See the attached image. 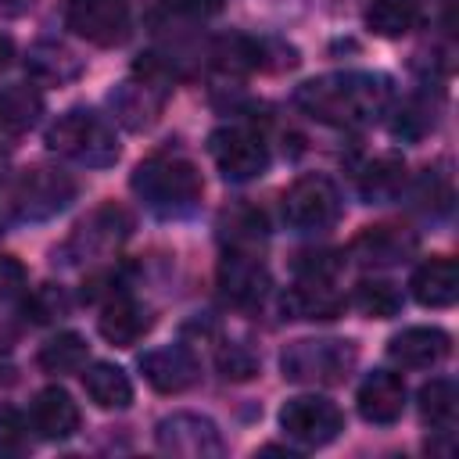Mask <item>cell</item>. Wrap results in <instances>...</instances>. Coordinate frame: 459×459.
I'll list each match as a JSON object with an SVG mask.
<instances>
[{
  "mask_svg": "<svg viewBox=\"0 0 459 459\" xmlns=\"http://www.w3.org/2000/svg\"><path fill=\"white\" fill-rule=\"evenodd\" d=\"M391 100H394L391 79L373 72H330L294 90L298 111L337 129H359L377 122L380 115H387Z\"/></svg>",
  "mask_w": 459,
  "mask_h": 459,
  "instance_id": "obj_1",
  "label": "cell"
},
{
  "mask_svg": "<svg viewBox=\"0 0 459 459\" xmlns=\"http://www.w3.org/2000/svg\"><path fill=\"white\" fill-rule=\"evenodd\" d=\"M129 186L161 219L194 212V204L204 194V179H201L197 165L183 154H151V158H143L133 169Z\"/></svg>",
  "mask_w": 459,
  "mask_h": 459,
  "instance_id": "obj_2",
  "label": "cell"
},
{
  "mask_svg": "<svg viewBox=\"0 0 459 459\" xmlns=\"http://www.w3.org/2000/svg\"><path fill=\"white\" fill-rule=\"evenodd\" d=\"M47 147L75 165H86V169H108L118 161L115 129L97 111H86V108L65 111L47 129Z\"/></svg>",
  "mask_w": 459,
  "mask_h": 459,
  "instance_id": "obj_3",
  "label": "cell"
},
{
  "mask_svg": "<svg viewBox=\"0 0 459 459\" xmlns=\"http://www.w3.org/2000/svg\"><path fill=\"white\" fill-rule=\"evenodd\" d=\"M355 359H359V351H355L351 341H341V337H301V341H290L283 348L280 369L294 384L330 387V384H341L355 369Z\"/></svg>",
  "mask_w": 459,
  "mask_h": 459,
  "instance_id": "obj_4",
  "label": "cell"
},
{
  "mask_svg": "<svg viewBox=\"0 0 459 459\" xmlns=\"http://www.w3.org/2000/svg\"><path fill=\"white\" fill-rule=\"evenodd\" d=\"M75 201V179L50 165L25 169L11 186V212L18 222H43Z\"/></svg>",
  "mask_w": 459,
  "mask_h": 459,
  "instance_id": "obj_5",
  "label": "cell"
},
{
  "mask_svg": "<svg viewBox=\"0 0 459 459\" xmlns=\"http://www.w3.org/2000/svg\"><path fill=\"white\" fill-rule=\"evenodd\" d=\"M208 151L222 179L230 183H251L269 169V147L265 140L247 126H222L208 136Z\"/></svg>",
  "mask_w": 459,
  "mask_h": 459,
  "instance_id": "obj_6",
  "label": "cell"
},
{
  "mask_svg": "<svg viewBox=\"0 0 459 459\" xmlns=\"http://www.w3.org/2000/svg\"><path fill=\"white\" fill-rule=\"evenodd\" d=\"M341 215V194L326 176H301L283 194V219L298 233H319Z\"/></svg>",
  "mask_w": 459,
  "mask_h": 459,
  "instance_id": "obj_7",
  "label": "cell"
},
{
  "mask_svg": "<svg viewBox=\"0 0 459 459\" xmlns=\"http://www.w3.org/2000/svg\"><path fill=\"white\" fill-rule=\"evenodd\" d=\"M133 230V215L122 204H100L97 212H90L68 237V244L61 247L65 262H90V258H104L111 255Z\"/></svg>",
  "mask_w": 459,
  "mask_h": 459,
  "instance_id": "obj_8",
  "label": "cell"
},
{
  "mask_svg": "<svg viewBox=\"0 0 459 459\" xmlns=\"http://www.w3.org/2000/svg\"><path fill=\"white\" fill-rule=\"evenodd\" d=\"M280 427L301 448H323L344 430V412L319 394H298L280 409Z\"/></svg>",
  "mask_w": 459,
  "mask_h": 459,
  "instance_id": "obj_9",
  "label": "cell"
},
{
  "mask_svg": "<svg viewBox=\"0 0 459 459\" xmlns=\"http://www.w3.org/2000/svg\"><path fill=\"white\" fill-rule=\"evenodd\" d=\"M154 441L161 452L179 455V459H219L226 452V441L219 427L208 416L197 412H172L158 423Z\"/></svg>",
  "mask_w": 459,
  "mask_h": 459,
  "instance_id": "obj_10",
  "label": "cell"
},
{
  "mask_svg": "<svg viewBox=\"0 0 459 459\" xmlns=\"http://www.w3.org/2000/svg\"><path fill=\"white\" fill-rule=\"evenodd\" d=\"M65 25L93 47H118L129 36V4L126 0H65Z\"/></svg>",
  "mask_w": 459,
  "mask_h": 459,
  "instance_id": "obj_11",
  "label": "cell"
},
{
  "mask_svg": "<svg viewBox=\"0 0 459 459\" xmlns=\"http://www.w3.org/2000/svg\"><path fill=\"white\" fill-rule=\"evenodd\" d=\"M219 290L237 308L262 305V298L269 294V269H265V262L258 255L244 251V247H233L219 262Z\"/></svg>",
  "mask_w": 459,
  "mask_h": 459,
  "instance_id": "obj_12",
  "label": "cell"
},
{
  "mask_svg": "<svg viewBox=\"0 0 459 459\" xmlns=\"http://www.w3.org/2000/svg\"><path fill=\"white\" fill-rule=\"evenodd\" d=\"M416 247H420V237H416L412 230H405V226H387V222H384V226H366V230L351 240L348 255H351L359 265H398V262L412 258Z\"/></svg>",
  "mask_w": 459,
  "mask_h": 459,
  "instance_id": "obj_13",
  "label": "cell"
},
{
  "mask_svg": "<svg viewBox=\"0 0 459 459\" xmlns=\"http://www.w3.org/2000/svg\"><path fill=\"white\" fill-rule=\"evenodd\" d=\"M355 402H359V416H362L366 423L387 427V423H394V420L402 416V409H405V380H402L398 373H391V369H373V373L359 384Z\"/></svg>",
  "mask_w": 459,
  "mask_h": 459,
  "instance_id": "obj_14",
  "label": "cell"
},
{
  "mask_svg": "<svg viewBox=\"0 0 459 459\" xmlns=\"http://www.w3.org/2000/svg\"><path fill=\"white\" fill-rule=\"evenodd\" d=\"M448 351H452V337L437 326H409V330L394 333L387 344L391 362H398L405 369H430V366L445 362Z\"/></svg>",
  "mask_w": 459,
  "mask_h": 459,
  "instance_id": "obj_15",
  "label": "cell"
},
{
  "mask_svg": "<svg viewBox=\"0 0 459 459\" xmlns=\"http://www.w3.org/2000/svg\"><path fill=\"white\" fill-rule=\"evenodd\" d=\"M165 93L169 90L158 86V82H151V79H129V82H122V86L111 90L108 104H111L115 118L126 129H147L158 118V111L165 104Z\"/></svg>",
  "mask_w": 459,
  "mask_h": 459,
  "instance_id": "obj_16",
  "label": "cell"
},
{
  "mask_svg": "<svg viewBox=\"0 0 459 459\" xmlns=\"http://www.w3.org/2000/svg\"><path fill=\"white\" fill-rule=\"evenodd\" d=\"M140 369L147 377V384L161 394H179L197 380V359L183 348V344H169V348H154L140 359Z\"/></svg>",
  "mask_w": 459,
  "mask_h": 459,
  "instance_id": "obj_17",
  "label": "cell"
},
{
  "mask_svg": "<svg viewBox=\"0 0 459 459\" xmlns=\"http://www.w3.org/2000/svg\"><path fill=\"white\" fill-rule=\"evenodd\" d=\"M29 423L39 437L47 441H65L79 430V405L72 402V394L65 387H43L32 398L29 409Z\"/></svg>",
  "mask_w": 459,
  "mask_h": 459,
  "instance_id": "obj_18",
  "label": "cell"
},
{
  "mask_svg": "<svg viewBox=\"0 0 459 459\" xmlns=\"http://www.w3.org/2000/svg\"><path fill=\"white\" fill-rule=\"evenodd\" d=\"M412 298L423 308H448L459 298V265L448 255L427 258L416 273H412Z\"/></svg>",
  "mask_w": 459,
  "mask_h": 459,
  "instance_id": "obj_19",
  "label": "cell"
},
{
  "mask_svg": "<svg viewBox=\"0 0 459 459\" xmlns=\"http://www.w3.org/2000/svg\"><path fill=\"white\" fill-rule=\"evenodd\" d=\"M97 326H100V337H104L108 344L129 348V344H136V341L151 330V312H147L140 301H133V298H111V301L104 305Z\"/></svg>",
  "mask_w": 459,
  "mask_h": 459,
  "instance_id": "obj_20",
  "label": "cell"
},
{
  "mask_svg": "<svg viewBox=\"0 0 459 459\" xmlns=\"http://www.w3.org/2000/svg\"><path fill=\"white\" fill-rule=\"evenodd\" d=\"M43 115V97L39 90L25 82L0 86V140H18L25 136Z\"/></svg>",
  "mask_w": 459,
  "mask_h": 459,
  "instance_id": "obj_21",
  "label": "cell"
},
{
  "mask_svg": "<svg viewBox=\"0 0 459 459\" xmlns=\"http://www.w3.org/2000/svg\"><path fill=\"white\" fill-rule=\"evenodd\" d=\"M283 308L294 319H337L344 298L333 290V280H298L283 294Z\"/></svg>",
  "mask_w": 459,
  "mask_h": 459,
  "instance_id": "obj_22",
  "label": "cell"
},
{
  "mask_svg": "<svg viewBox=\"0 0 459 459\" xmlns=\"http://www.w3.org/2000/svg\"><path fill=\"white\" fill-rule=\"evenodd\" d=\"M405 190V161L398 154H380L359 172V194L366 204L398 201Z\"/></svg>",
  "mask_w": 459,
  "mask_h": 459,
  "instance_id": "obj_23",
  "label": "cell"
},
{
  "mask_svg": "<svg viewBox=\"0 0 459 459\" xmlns=\"http://www.w3.org/2000/svg\"><path fill=\"white\" fill-rule=\"evenodd\" d=\"M82 387H86V394H90V402L97 409H126L133 402L129 377L118 366H111V362H93L82 373Z\"/></svg>",
  "mask_w": 459,
  "mask_h": 459,
  "instance_id": "obj_24",
  "label": "cell"
},
{
  "mask_svg": "<svg viewBox=\"0 0 459 459\" xmlns=\"http://www.w3.org/2000/svg\"><path fill=\"white\" fill-rule=\"evenodd\" d=\"M366 25L384 39H398L420 25V0H369Z\"/></svg>",
  "mask_w": 459,
  "mask_h": 459,
  "instance_id": "obj_25",
  "label": "cell"
},
{
  "mask_svg": "<svg viewBox=\"0 0 459 459\" xmlns=\"http://www.w3.org/2000/svg\"><path fill=\"white\" fill-rule=\"evenodd\" d=\"M455 412H459V391H455L452 380L437 377V380H430V384L420 387V416H423L427 427L452 430Z\"/></svg>",
  "mask_w": 459,
  "mask_h": 459,
  "instance_id": "obj_26",
  "label": "cell"
},
{
  "mask_svg": "<svg viewBox=\"0 0 459 459\" xmlns=\"http://www.w3.org/2000/svg\"><path fill=\"white\" fill-rule=\"evenodd\" d=\"M29 72L43 82H68L79 75V57L57 43H39L29 50Z\"/></svg>",
  "mask_w": 459,
  "mask_h": 459,
  "instance_id": "obj_27",
  "label": "cell"
},
{
  "mask_svg": "<svg viewBox=\"0 0 459 459\" xmlns=\"http://www.w3.org/2000/svg\"><path fill=\"white\" fill-rule=\"evenodd\" d=\"M86 366V341L72 330L50 337L43 348H39V369L43 373H75Z\"/></svg>",
  "mask_w": 459,
  "mask_h": 459,
  "instance_id": "obj_28",
  "label": "cell"
},
{
  "mask_svg": "<svg viewBox=\"0 0 459 459\" xmlns=\"http://www.w3.org/2000/svg\"><path fill=\"white\" fill-rule=\"evenodd\" d=\"M351 305H355L362 316H369V319H391V316H398V308H402V294H398V287L387 283V280H362V283H355Z\"/></svg>",
  "mask_w": 459,
  "mask_h": 459,
  "instance_id": "obj_29",
  "label": "cell"
},
{
  "mask_svg": "<svg viewBox=\"0 0 459 459\" xmlns=\"http://www.w3.org/2000/svg\"><path fill=\"white\" fill-rule=\"evenodd\" d=\"M212 57L222 72H255L262 68V43L247 36H222L212 47Z\"/></svg>",
  "mask_w": 459,
  "mask_h": 459,
  "instance_id": "obj_30",
  "label": "cell"
},
{
  "mask_svg": "<svg viewBox=\"0 0 459 459\" xmlns=\"http://www.w3.org/2000/svg\"><path fill=\"white\" fill-rule=\"evenodd\" d=\"M434 129V111L423 104V100H405L391 122V133L402 136V140H420Z\"/></svg>",
  "mask_w": 459,
  "mask_h": 459,
  "instance_id": "obj_31",
  "label": "cell"
},
{
  "mask_svg": "<svg viewBox=\"0 0 459 459\" xmlns=\"http://www.w3.org/2000/svg\"><path fill=\"white\" fill-rule=\"evenodd\" d=\"M416 201H420L423 212H434V215L448 212V208H452V183H448V176L427 169V176H423L420 186H416Z\"/></svg>",
  "mask_w": 459,
  "mask_h": 459,
  "instance_id": "obj_32",
  "label": "cell"
},
{
  "mask_svg": "<svg viewBox=\"0 0 459 459\" xmlns=\"http://www.w3.org/2000/svg\"><path fill=\"white\" fill-rule=\"evenodd\" d=\"M25 441H29L25 416L18 409H11V405H0V455L25 452Z\"/></svg>",
  "mask_w": 459,
  "mask_h": 459,
  "instance_id": "obj_33",
  "label": "cell"
},
{
  "mask_svg": "<svg viewBox=\"0 0 459 459\" xmlns=\"http://www.w3.org/2000/svg\"><path fill=\"white\" fill-rule=\"evenodd\" d=\"M337 269H341V258L333 251H305L294 262L298 280H337Z\"/></svg>",
  "mask_w": 459,
  "mask_h": 459,
  "instance_id": "obj_34",
  "label": "cell"
},
{
  "mask_svg": "<svg viewBox=\"0 0 459 459\" xmlns=\"http://www.w3.org/2000/svg\"><path fill=\"white\" fill-rule=\"evenodd\" d=\"M25 287V265L11 255H0V305H7L11 298H18Z\"/></svg>",
  "mask_w": 459,
  "mask_h": 459,
  "instance_id": "obj_35",
  "label": "cell"
},
{
  "mask_svg": "<svg viewBox=\"0 0 459 459\" xmlns=\"http://www.w3.org/2000/svg\"><path fill=\"white\" fill-rule=\"evenodd\" d=\"M219 369H222L226 380H247V377H255V359H251L244 348L230 344V348L219 355Z\"/></svg>",
  "mask_w": 459,
  "mask_h": 459,
  "instance_id": "obj_36",
  "label": "cell"
},
{
  "mask_svg": "<svg viewBox=\"0 0 459 459\" xmlns=\"http://www.w3.org/2000/svg\"><path fill=\"white\" fill-rule=\"evenodd\" d=\"M165 7L186 14V18H208L222 11V0H165Z\"/></svg>",
  "mask_w": 459,
  "mask_h": 459,
  "instance_id": "obj_37",
  "label": "cell"
},
{
  "mask_svg": "<svg viewBox=\"0 0 459 459\" xmlns=\"http://www.w3.org/2000/svg\"><path fill=\"white\" fill-rule=\"evenodd\" d=\"M11 57H14V43H11V36L0 32V72L11 65Z\"/></svg>",
  "mask_w": 459,
  "mask_h": 459,
  "instance_id": "obj_38",
  "label": "cell"
}]
</instances>
